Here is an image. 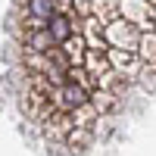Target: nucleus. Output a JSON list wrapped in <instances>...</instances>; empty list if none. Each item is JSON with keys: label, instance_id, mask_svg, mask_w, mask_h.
Wrapping results in <instances>:
<instances>
[{"label": "nucleus", "instance_id": "nucleus-2", "mask_svg": "<svg viewBox=\"0 0 156 156\" xmlns=\"http://www.w3.org/2000/svg\"><path fill=\"white\" fill-rule=\"evenodd\" d=\"M119 19L134 25V28L144 34V31H153V6L144 3V0H119Z\"/></svg>", "mask_w": 156, "mask_h": 156}, {"label": "nucleus", "instance_id": "nucleus-4", "mask_svg": "<svg viewBox=\"0 0 156 156\" xmlns=\"http://www.w3.org/2000/svg\"><path fill=\"white\" fill-rule=\"evenodd\" d=\"M81 41H84V47L87 50H106V44H103V25L97 22V19H81Z\"/></svg>", "mask_w": 156, "mask_h": 156}, {"label": "nucleus", "instance_id": "nucleus-8", "mask_svg": "<svg viewBox=\"0 0 156 156\" xmlns=\"http://www.w3.org/2000/svg\"><path fill=\"white\" fill-rule=\"evenodd\" d=\"M62 47V53H66V59H69V66H81L84 62V53H87V47H84V41H81V34H72L66 44H59Z\"/></svg>", "mask_w": 156, "mask_h": 156}, {"label": "nucleus", "instance_id": "nucleus-1", "mask_svg": "<svg viewBox=\"0 0 156 156\" xmlns=\"http://www.w3.org/2000/svg\"><path fill=\"white\" fill-rule=\"evenodd\" d=\"M137 37H140V31L122 19H112L109 25H103V44L109 50H134Z\"/></svg>", "mask_w": 156, "mask_h": 156}, {"label": "nucleus", "instance_id": "nucleus-7", "mask_svg": "<svg viewBox=\"0 0 156 156\" xmlns=\"http://www.w3.org/2000/svg\"><path fill=\"white\" fill-rule=\"evenodd\" d=\"M134 56L144 62V66H153L156 62V34L153 31H144L134 44Z\"/></svg>", "mask_w": 156, "mask_h": 156}, {"label": "nucleus", "instance_id": "nucleus-12", "mask_svg": "<svg viewBox=\"0 0 156 156\" xmlns=\"http://www.w3.org/2000/svg\"><path fill=\"white\" fill-rule=\"evenodd\" d=\"M144 3H150V6H153V0H144Z\"/></svg>", "mask_w": 156, "mask_h": 156}, {"label": "nucleus", "instance_id": "nucleus-3", "mask_svg": "<svg viewBox=\"0 0 156 156\" xmlns=\"http://www.w3.org/2000/svg\"><path fill=\"white\" fill-rule=\"evenodd\" d=\"M106 62H109V69L119 78H125V81H134L140 75V69H144V62L134 56V50H109L106 47Z\"/></svg>", "mask_w": 156, "mask_h": 156}, {"label": "nucleus", "instance_id": "nucleus-9", "mask_svg": "<svg viewBox=\"0 0 156 156\" xmlns=\"http://www.w3.org/2000/svg\"><path fill=\"white\" fill-rule=\"evenodd\" d=\"M62 140H66V144L72 147V150H87L90 144H94V134H90V128H72V131L66 134V137H62Z\"/></svg>", "mask_w": 156, "mask_h": 156}, {"label": "nucleus", "instance_id": "nucleus-6", "mask_svg": "<svg viewBox=\"0 0 156 156\" xmlns=\"http://www.w3.org/2000/svg\"><path fill=\"white\" fill-rule=\"evenodd\" d=\"M119 0H90V19H97L100 25H109L112 19H119Z\"/></svg>", "mask_w": 156, "mask_h": 156}, {"label": "nucleus", "instance_id": "nucleus-11", "mask_svg": "<svg viewBox=\"0 0 156 156\" xmlns=\"http://www.w3.org/2000/svg\"><path fill=\"white\" fill-rule=\"evenodd\" d=\"M137 78H140V87H144V90H150V94H153V66H144Z\"/></svg>", "mask_w": 156, "mask_h": 156}, {"label": "nucleus", "instance_id": "nucleus-5", "mask_svg": "<svg viewBox=\"0 0 156 156\" xmlns=\"http://www.w3.org/2000/svg\"><path fill=\"white\" fill-rule=\"evenodd\" d=\"M81 69L94 78V84H97V78L100 75H106V72H112L109 69V62H106V50H87L84 53V62H81Z\"/></svg>", "mask_w": 156, "mask_h": 156}, {"label": "nucleus", "instance_id": "nucleus-10", "mask_svg": "<svg viewBox=\"0 0 156 156\" xmlns=\"http://www.w3.org/2000/svg\"><path fill=\"white\" fill-rule=\"evenodd\" d=\"M72 115V128H90L97 122V112L90 109V103H84V106H78L75 112H69Z\"/></svg>", "mask_w": 156, "mask_h": 156}]
</instances>
